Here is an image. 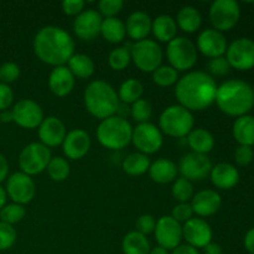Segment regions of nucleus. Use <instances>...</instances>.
<instances>
[{"label": "nucleus", "mask_w": 254, "mask_h": 254, "mask_svg": "<svg viewBox=\"0 0 254 254\" xmlns=\"http://www.w3.org/2000/svg\"><path fill=\"white\" fill-rule=\"evenodd\" d=\"M217 87L213 77L207 72L191 71L175 84V97L184 108L201 112L215 103Z\"/></svg>", "instance_id": "obj_1"}, {"label": "nucleus", "mask_w": 254, "mask_h": 254, "mask_svg": "<svg viewBox=\"0 0 254 254\" xmlns=\"http://www.w3.org/2000/svg\"><path fill=\"white\" fill-rule=\"evenodd\" d=\"M37 59L50 66H64L74 55V41L62 27L49 25L37 31L32 42Z\"/></svg>", "instance_id": "obj_2"}, {"label": "nucleus", "mask_w": 254, "mask_h": 254, "mask_svg": "<svg viewBox=\"0 0 254 254\" xmlns=\"http://www.w3.org/2000/svg\"><path fill=\"white\" fill-rule=\"evenodd\" d=\"M215 103L227 116L236 118L246 116L254 107L252 87L242 79H228L217 87Z\"/></svg>", "instance_id": "obj_3"}, {"label": "nucleus", "mask_w": 254, "mask_h": 254, "mask_svg": "<svg viewBox=\"0 0 254 254\" xmlns=\"http://www.w3.org/2000/svg\"><path fill=\"white\" fill-rule=\"evenodd\" d=\"M83 101L88 113L101 121L116 116L121 106L116 89L108 82L102 79L91 82L86 87Z\"/></svg>", "instance_id": "obj_4"}, {"label": "nucleus", "mask_w": 254, "mask_h": 254, "mask_svg": "<svg viewBox=\"0 0 254 254\" xmlns=\"http://www.w3.org/2000/svg\"><path fill=\"white\" fill-rule=\"evenodd\" d=\"M133 127L124 117L112 116L103 119L97 127L99 144L109 150H121L131 141Z\"/></svg>", "instance_id": "obj_5"}, {"label": "nucleus", "mask_w": 254, "mask_h": 254, "mask_svg": "<svg viewBox=\"0 0 254 254\" xmlns=\"http://www.w3.org/2000/svg\"><path fill=\"white\" fill-rule=\"evenodd\" d=\"M195 119L189 109L180 104H174L161 112L159 129L161 133L173 138H185L193 129Z\"/></svg>", "instance_id": "obj_6"}, {"label": "nucleus", "mask_w": 254, "mask_h": 254, "mask_svg": "<svg viewBox=\"0 0 254 254\" xmlns=\"http://www.w3.org/2000/svg\"><path fill=\"white\" fill-rule=\"evenodd\" d=\"M166 57L170 66L178 72L189 71L197 62V49L188 37L176 36L168 44Z\"/></svg>", "instance_id": "obj_7"}, {"label": "nucleus", "mask_w": 254, "mask_h": 254, "mask_svg": "<svg viewBox=\"0 0 254 254\" xmlns=\"http://www.w3.org/2000/svg\"><path fill=\"white\" fill-rule=\"evenodd\" d=\"M131 61L136 68L141 72H151L153 73L163 62V50L160 45L154 40H141L136 41L130 47Z\"/></svg>", "instance_id": "obj_8"}, {"label": "nucleus", "mask_w": 254, "mask_h": 254, "mask_svg": "<svg viewBox=\"0 0 254 254\" xmlns=\"http://www.w3.org/2000/svg\"><path fill=\"white\" fill-rule=\"evenodd\" d=\"M51 159V150L47 146L41 143H30L22 149L17 161L21 173L34 176L46 170Z\"/></svg>", "instance_id": "obj_9"}, {"label": "nucleus", "mask_w": 254, "mask_h": 254, "mask_svg": "<svg viewBox=\"0 0 254 254\" xmlns=\"http://www.w3.org/2000/svg\"><path fill=\"white\" fill-rule=\"evenodd\" d=\"M208 15L213 29L223 34L232 30L240 21V4L236 0H216L211 4Z\"/></svg>", "instance_id": "obj_10"}, {"label": "nucleus", "mask_w": 254, "mask_h": 254, "mask_svg": "<svg viewBox=\"0 0 254 254\" xmlns=\"http://www.w3.org/2000/svg\"><path fill=\"white\" fill-rule=\"evenodd\" d=\"M226 60L231 68L237 71H250L254 68V41L250 37H240L228 45Z\"/></svg>", "instance_id": "obj_11"}, {"label": "nucleus", "mask_w": 254, "mask_h": 254, "mask_svg": "<svg viewBox=\"0 0 254 254\" xmlns=\"http://www.w3.org/2000/svg\"><path fill=\"white\" fill-rule=\"evenodd\" d=\"M163 141L161 130L150 122L138 124L135 128H133L131 143L138 149L139 153L145 155L156 153L163 146Z\"/></svg>", "instance_id": "obj_12"}, {"label": "nucleus", "mask_w": 254, "mask_h": 254, "mask_svg": "<svg viewBox=\"0 0 254 254\" xmlns=\"http://www.w3.org/2000/svg\"><path fill=\"white\" fill-rule=\"evenodd\" d=\"M5 192L6 196L11 198L12 202L24 206L31 202L32 198L35 197L36 185L31 176L19 171L7 178Z\"/></svg>", "instance_id": "obj_13"}, {"label": "nucleus", "mask_w": 254, "mask_h": 254, "mask_svg": "<svg viewBox=\"0 0 254 254\" xmlns=\"http://www.w3.org/2000/svg\"><path fill=\"white\" fill-rule=\"evenodd\" d=\"M212 169V163L207 155L197 153L185 154L180 159L178 170L181 178L188 179L189 181H201L207 178Z\"/></svg>", "instance_id": "obj_14"}, {"label": "nucleus", "mask_w": 254, "mask_h": 254, "mask_svg": "<svg viewBox=\"0 0 254 254\" xmlns=\"http://www.w3.org/2000/svg\"><path fill=\"white\" fill-rule=\"evenodd\" d=\"M154 235L158 246L165 248L166 251H173L181 245L183 226L171 216H163L156 221Z\"/></svg>", "instance_id": "obj_15"}, {"label": "nucleus", "mask_w": 254, "mask_h": 254, "mask_svg": "<svg viewBox=\"0 0 254 254\" xmlns=\"http://www.w3.org/2000/svg\"><path fill=\"white\" fill-rule=\"evenodd\" d=\"M14 123L24 129L39 128L44 121V112L40 104L32 99H21L11 109Z\"/></svg>", "instance_id": "obj_16"}, {"label": "nucleus", "mask_w": 254, "mask_h": 254, "mask_svg": "<svg viewBox=\"0 0 254 254\" xmlns=\"http://www.w3.org/2000/svg\"><path fill=\"white\" fill-rule=\"evenodd\" d=\"M103 17L97 10L87 9L77 15L73 21V32L82 41H92L101 35Z\"/></svg>", "instance_id": "obj_17"}, {"label": "nucleus", "mask_w": 254, "mask_h": 254, "mask_svg": "<svg viewBox=\"0 0 254 254\" xmlns=\"http://www.w3.org/2000/svg\"><path fill=\"white\" fill-rule=\"evenodd\" d=\"M213 232L210 223L203 218L192 217L183 226V238L186 243L195 248H205L208 243L212 242Z\"/></svg>", "instance_id": "obj_18"}, {"label": "nucleus", "mask_w": 254, "mask_h": 254, "mask_svg": "<svg viewBox=\"0 0 254 254\" xmlns=\"http://www.w3.org/2000/svg\"><path fill=\"white\" fill-rule=\"evenodd\" d=\"M227 39L222 32L215 29H206L198 35L196 49L208 59L225 56L227 51Z\"/></svg>", "instance_id": "obj_19"}, {"label": "nucleus", "mask_w": 254, "mask_h": 254, "mask_svg": "<svg viewBox=\"0 0 254 254\" xmlns=\"http://www.w3.org/2000/svg\"><path fill=\"white\" fill-rule=\"evenodd\" d=\"M66 134L67 131L64 122L55 116L44 118L39 127L40 143L44 144L49 149L62 145L64 138H66Z\"/></svg>", "instance_id": "obj_20"}, {"label": "nucleus", "mask_w": 254, "mask_h": 254, "mask_svg": "<svg viewBox=\"0 0 254 254\" xmlns=\"http://www.w3.org/2000/svg\"><path fill=\"white\" fill-rule=\"evenodd\" d=\"M91 149V138L83 129H73L66 134L62 150L64 156L71 160H79L84 158Z\"/></svg>", "instance_id": "obj_21"}, {"label": "nucleus", "mask_w": 254, "mask_h": 254, "mask_svg": "<svg viewBox=\"0 0 254 254\" xmlns=\"http://www.w3.org/2000/svg\"><path fill=\"white\" fill-rule=\"evenodd\" d=\"M190 205L193 213L198 217H208L218 212L222 205V198L217 191L207 189V190H201L196 192Z\"/></svg>", "instance_id": "obj_22"}, {"label": "nucleus", "mask_w": 254, "mask_h": 254, "mask_svg": "<svg viewBox=\"0 0 254 254\" xmlns=\"http://www.w3.org/2000/svg\"><path fill=\"white\" fill-rule=\"evenodd\" d=\"M211 183L221 190H231L240 183V171L230 163H220L212 166L210 173Z\"/></svg>", "instance_id": "obj_23"}, {"label": "nucleus", "mask_w": 254, "mask_h": 254, "mask_svg": "<svg viewBox=\"0 0 254 254\" xmlns=\"http://www.w3.org/2000/svg\"><path fill=\"white\" fill-rule=\"evenodd\" d=\"M74 76L67 66L55 67L49 76V88L56 97H66L73 91Z\"/></svg>", "instance_id": "obj_24"}, {"label": "nucleus", "mask_w": 254, "mask_h": 254, "mask_svg": "<svg viewBox=\"0 0 254 254\" xmlns=\"http://www.w3.org/2000/svg\"><path fill=\"white\" fill-rule=\"evenodd\" d=\"M151 22H153V20L150 19V16L146 12H131L126 22L127 35L135 42L145 40L151 32Z\"/></svg>", "instance_id": "obj_25"}, {"label": "nucleus", "mask_w": 254, "mask_h": 254, "mask_svg": "<svg viewBox=\"0 0 254 254\" xmlns=\"http://www.w3.org/2000/svg\"><path fill=\"white\" fill-rule=\"evenodd\" d=\"M178 173L179 170L176 164L170 159L165 158L155 160L150 164V168H149V175H150L151 180L156 184H161V185L174 183L176 180Z\"/></svg>", "instance_id": "obj_26"}, {"label": "nucleus", "mask_w": 254, "mask_h": 254, "mask_svg": "<svg viewBox=\"0 0 254 254\" xmlns=\"http://www.w3.org/2000/svg\"><path fill=\"white\" fill-rule=\"evenodd\" d=\"M232 134L238 145H254V117L246 114L238 117L233 123Z\"/></svg>", "instance_id": "obj_27"}, {"label": "nucleus", "mask_w": 254, "mask_h": 254, "mask_svg": "<svg viewBox=\"0 0 254 254\" xmlns=\"http://www.w3.org/2000/svg\"><path fill=\"white\" fill-rule=\"evenodd\" d=\"M151 32L160 42H170L176 37L178 25L170 15H159L151 22Z\"/></svg>", "instance_id": "obj_28"}, {"label": "nucleus", "mask_w": 254, "mask_h": 254, "mask_svg": "<svg viewBox=\"0 0 254 254\" xmlns=\"http://www.w3.org/2000/svg\"><path fill=\"white\" fill-rule=\"evenodd\" d=\"M188 144L192 153L207 155L215 148V136L203 128H193L188 135Z\"/></svg>", "instance_id": "obj_29"}, {"label": "nucleus", "mask_w": 254, "mask_h": 254, "mask_svg": "<svg viewBox=\"0 0 254 254\" xmlns=\"http://www.w3.org/2000/svg\"><path fill=\"white\" fill-rule=\"evenodd\" d=\"M175 21L179 29L183 30L184 32H188V34H192L201 27L202 16L195 6L186 5L179 10Z\"/></svg>", "instance_id": "obj_30"}, {"label": "nucleus", "mask_w": 254, "mask_h": 254, "mask_svg": "<svg viewBox=\"0 0 254 254\" xmlns=\"http://www.w3.org/2000/svg\"><path fill=\"white\" fill-rule=\"evenodd\" d=\"M150 242L146 236L131 231L124 236L122 241V251L123 254H149L150 253Z\"/></svg>", "instance_id": "obj_31"}, {"label": "nucleus", "mask_w": 254, "mask_h": 254, "mask_svg": "<svg viewBox=\"0 0 254 254\" xmlns=\"http://www.w3.org/2000/svg\"><path fill=\"white\" fill-rule=\"evenodd\" d=\"M101 35L111 44H119L127 36L126 24L118 17H106L102 21Z\"/></svg>", "instance_id": "obj_32"}, {"label": "nucleus", "mask_w": 254, "mask_h": 254, "mask_svg": "<svg viewBox=\"0 0 254 254\" xmlns=\"http://www.w3.org/2000/svg\"><path fill=\"white\" fill-rule=\"evenodd\" d=\"M67 67L74 78H89L96 69L93 60L84 54H74L67 62Z\"/></svg>", "instance_id": "obj_33"}, {"label": "nucleus", "mask_w": 254, "mask_h": 254, "mask_svg": "<svg viewBox=\"0 0 254 254\" xmlns=\"http://www.w3.org/2000/svg\"><path fill=\"white\" fill-rule=\"evenodd\" d=\"M150 159L145 154H141L139 151L131 153L127 156L122 164V169L126 174L130 176H140L149 171L150 168Z\"/></svg>", "instance_id": "obj_34"}, {"label": "nucleus", "mask_w": 254, "mask_h": 254, "mask_svg": "<svg viewBox=\"0 0 254 254\" xmlns=\"http://www.w3.org/2000/svg\"><path fill=\"white\" fill-rule=\"evenodd\" d=\"M144 87L139 79L128 78L121 84L118 91L119 102L124 104H133L134 102L139 101L143 96Z\"/></svg>", "instance_id": "obj_35"}, {"label": "nucleus", "mask_w": 254, "mask_h": 254, "mask_svg": "<svg viewBox=\"0 0 254 254\" xmlns=\"http://www.w3.org/2000/svg\"><path fill=\"white\" fill-rule=\"evenodd\" d=\"M47 174L50 178L56 183H61L64 181L69 176L71 169H69L68 161L62 156H55L50 160L49 165H47Z\"/></svg>", "instance_id": "obj_36"}, {"label": "nucleus", "mask_w": 254, "mask_h": 254, "mask_svg": "<svg viewBox=\"0 0 254 254\" xmlns=\"http://www.w3.org/2000/svg\"><path fill=\"white\" fill-rule=\"evenodd\" d=\"M171 193H173V197L176 201H179V203L189 202V201L192 200L193 195H195L192 183L185 178L176 179L173 183Z\"/></svg>", "instance_id": "obj_37"}, {"label": "nucleus", "mask_w": 254, "mask_h": 254, "mask_svg": "<svg viewBox=\"0 0 254 254\" xmlns=\"http://www.w3.org/2000/svg\"><path fill=\"white\" fill-rule=\"evenodd\" d=\"M131 61L130 49L127 46H119L112 50L108 56V64L114 71H123Z\"/></svg>", "instance_id": "obj_38"}, {"label": "nucleus", "mask_w": 254, "mask_h": 254, "mask_svg": "<svg viewBox=\"0 0 254 254\" xmlns=\"http://www.w3.org/2000/svg\"><path fill=\"white\" fill-rule=\"evenodd\" d=\"M153 81L159 87H171L178 83L179 73L170 64L169 66L161 64L153 72Z\"/></svg>", "instance_id": "obj_39"}, {"label": "nucleus", "mask_w": 254, "mask_h": 254, "mask_svg": "<svg viewBox=\"0 0 254 254\" xmlns=\"http://www.w3.org/2000/svg\"><path fill=\"white\" fill-rule=\"evenodd\" d=\"M25 215H26V210L22 205L14 202L7 203L0 210V221L12 226L15 223L21 222Z\"/></svg>", "instance_id": "obj_40"}, {"label": "nucleus", "mask_w": 254, "mask_h": 254, "mask_svg": "<svg viewBox=\"0 0 254 254\" xmlns=\"http://www.w3.org/2000/svg\"><path fill=\"white\" fill-rule=\"evenodd\" d=\"M130 116L136 123H148L149 119L153 116V107H151L150 102L144 98H140L139 101L134 102L131 104Z\"/></svg>", "instance_id": "obj_41"}, {"label": "nucleus", "mask_w": 254, "mask_h": 254, "mask_svg": "<svg viewBox=\"0 0 254 254\" xmlns=\"http://www.w3.org/2000/svg\"><path fill=\"white\" fill-rule=\"evenodd\" d=\"M17 240L16 230L11 225L0 221V251H7Z\"/></svg>", "instance_id": "obj_42"}, {"label": "nucleus", "mask_w": 254, "mask_h": 254, "mask_svg": "<svg viewBox=\"0 0 254 254\" xmlns=\"http://www.w3.org/2000/svg\"><path fill=\"white\" fill-rule=\"evenodd\" d=\"M124 6L123 0H101L98 2L99 14L106 17H117Z\"/></svg>", "instance_id": "obj_43"}, {"label": "nucleus", "mask_w": 254, "mask_h": 254, "mask_svg": "<svg viewBox=\"0 0 254 254\" xmlns=\"http://www.w3.org/2000/svg\"><path fill=\"white\" fill-rule=\"evenodd\" d=\"M208 72H210V76H216V77H223L226 74L230 73L231 66L228 64V61L226 60L225 56L216 57V59H211L210 62L207 64Z\"/></svg>", "instance_id": "obj_44"}, {"label": "nucleus", "mask_w": 254, "mask_h": 254, "mask_svg": "<svg viewBox=\"0 0 254 254\" xmlns=\"http://www.w3.org/2000/svg\"><path fill=\"white\" fill-rule=\"evenodd\" d=\"M20 77V67L14 62H5L0 66V82L5 84L12 83Z\"/></svg>", "instance_id": "obj_45"}, {"label": "nucleus", "mask_w": 254, "mask_h": 254, "mask_svg": "<svg viewBox=\"0 0 254 254\" xmlns=\"http://www.w3.org/2000/svg\"><path fill=\"white\" fill-rule=\"evenodd\" d=\"M254 160L253 146L238 145L235 150V161L238 166H248Z\"/></svg>", "instance_id": "obj_46"}, {"label": "nucleus", "mask_w": 254, "mask_h": 254, "mask_svg": "<svg viewBox=\"0 0 254 254\" xmlns=\"http://www.w3.org/2000/svg\"><path fill=\"white\" fill-rule=\"evenodd\" d=\"M156 226V220L154 216L151 215H141L139 216L138 220L135 222V228L136 232L141 233L144 236H148L150 233L154 232Z\"/></svg>", "instance_id": "obj_47"}, {"label": "nucleus", "mask_w": 254, "mask_h": 254, "mask_svg": "<svg viewBox=\"0 0 254 254\" xmlns=\"http://www.w3.org/2000/svg\"><path fill=\"white\" fill-rule=\"evenodd\" d=\"M171 217L175 221H178L179 223L188 222L189 220H191L193 217L192 207H191V205L189 202L179 203L171 211Z\"/></svg>", "instance_id": "obj_48"}, {"label": "nucleus", "mask_w": 254, "mask_h": 254, "mask_svg": "<svg viewBox=\"0 0 254 254\" xmlns=\"http://www.w3.org/2000/svg\"><path fill=\"white\" fill-rule=\"evenodd\" d=\"M86 2L83 0H64L62 2V10L66 15L69 16H77L84 10Z\"/></svg>", "instance_id": "obj_49"}, {"label": "nucleus", "mask_w": 254, "mask_h": 254, "mask_svg": "<svg viewBox=\"0 0 254 254\" xmlns=\"http://www.w3.org/2000/svg\"><path fill=\"white\" fill-rule=\"evenodd\" d=\"M14 101V93L9 84L0 82V112L10 108Z\"/></svg>", "instance_id": "obj_50"}, {"label": "nucleus", "mask_w": 254, "mask_h": 254, "mask_svg": "<svg viewBox=\"0 0 254 254\" xmlns=\"http://www.w3.org/2000/svg\"><path fill=\"white\" fill-rule=\"evenodd\" d=\"M243 245H245L246 251L250 254H254V227L247 231L243 240Z\"/></svg>", "instance_id": "obj_51"}, {"label": "nucleus", "mask_w": 254, "mask_h": 254, "mask_svg": "<svg viewBox=\"0 0 254 254\" xmlns=\"http://www.w3.org/2000/svg\"><path fill=\"white\" fill-rule=\"evenodd\" d=\"M171 254H200V252H198L197 248L185 243V245L178 246L175 250L171 251Z\"/></svg>", "instance_id": "obj_52"}, {"label": "nucleus", "mask_w": 254, "mask_h": 254, "mask_svg": "<svg viewBox=\"0 0 254 254\" xmlns=\"http://www.w3.org/2000/svg\"><path fill=\"white\" fill-rule=\"evenodd\" d=\"M9 175V163L2 154H0V184L5 181Z\"/></svg>", "instance_id": "obj_53"}, {"label": "nucleus", "mask_w": 254, "mask_h": 254, "mask_svg": "<svg viewBox=\"0 0 254 254\" xmlns=\"http://www.w3.org/2000/svg\"><path fill=\"white\" fill-rule=\"evenodd\" d=\"M203 254H223V251L220 245L211 242L203 248Z\"/></svg>", "instance_id": "obj_54"}, {"label": "nucleus", "mask_w": 254, "mask_h": 254, "mask_svg": "<svg viewBox=\"0 0 254 254\" xmlns=\"http://www.w3.org/2000/svg\"><path fill=\"white\" fill-rule=\"evenodd\" d=\"M0 122H1V123H11V122H14L11 109H6V111L0 112Z\"/></svg>", "instance_id": "obj_55"}, {"label": "nucleus", "mask_w": 254, "mask_h": 254, "mask_svg": "<svg viewBox=\"0 0 254 254\" xmlns=\"http://www.w3.org/2000/svg\"><path fill=\"white\" fill-rule=\"evenodd\" d=\"M6 198L7 196L6 192H5V189H2L1 186H0V210L6 205Z\"/></svg>", "instance_id": "obj_56"}, {"label": "nucleus", "mask_w": 254, "mask_h": 254, "mask_svg": "<svg viewBox=\"0 0 254 254\" xmlns=\"http://www.w3.org/2000/svg\"><path fill=\"white\" fill-rule=\"evenodd\" d=\"M149 254H169V251H166L165 248L160 247V246H156V247L151 248L150 253Z\"/></svg>", "instance_id": "obj_57"}, {"label": "nucleus", "mask_w": 254, "mask_h": 254, "mask_svg": "<svg viewBox=\"0 0 254 254\" xmlns=\"http://www.w3.org/2000/svg\"><path fill=\"white\" fill-rule=\"evenodd\" d=\"M252 92H253V97H254V84H253V87H252Z\"/></svg>", "instance_id": "obj_58"}]
</instances>
